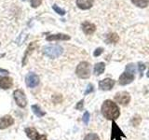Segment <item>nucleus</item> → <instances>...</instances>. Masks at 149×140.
Segmentation results:
<instances>
[{"instance_id":"nucleus-2","label":"nucleus","mask_w":149,"mask_h":140,"mask_svg":"<svg viewBox=\"0 0 149 140\" xmlns=\"http://www.w3.org/2000/svg\"><path fill=\"white\" fill-rule=\"evenodd\" d=\"M63 51V49L59 45L47 46L43 48V53L50 59L58 58L60 55H62Z\"/></svg>"},{"instance_id":"nucleus-20","label":"nucleus","mask_w":149,"mask_h":140,"mask_svg":"<svg viewBox=\"0 0 149 140\" xmlns=\"http://www.w3.org/2000/svg\"><path fill=\"white\" fill-rule=\"evenodd\" d=\"M107 42H110V43H116L118 41V36H116V34H111L107 36Z\"/></svg>"},{"instance_id":"nucleus-10","label":"nucleus","mask_w":149,"mask_h":140,"mask_svg":"<svg viewBox=\"0 0 149 140\" xmlns=\"http://www.w3.org/2000/svg\"><path fill=\"white\" fill-rule=\"evenodd\" d=\"M133 80H134V75L130 74L128 72H124L119 77L118 82H119L120 85H127V84H130V82H132Z\"/></svg>"},{"instance_id":"nucleus-32","label":"nucleus","mask_w":149,"mask_h":140,"mask_svg":"<svg viewBox=\"0 0 149 140\" xmlns=\"http://www.w3.org/2000/svg\"><path fill=\"white\" fill-rule=\"evenodd\" d=\"M146 76H147V77H148V78H149V71H148V72H147V73H146Z\"/></svg>"},{"instance_id":"nucleus-15","label":"nucleus","mask_w":149,"mask_h":140,"mask_svg":"<svg viewBox=\"0 0 149 140\" xmlns=\"http://www.w3.org/2000/svg\"><path fill=\"white\" fill-rule=\"evenodd\" d=\"M77 5L81 9H88L92 7L93 0H77Z\"/></svg>"},{"instance_id":"nucleus-14","label":"nucleus","mask_w":149,"mask_h":140,"mask_svg":"<svg viewBox=\"0 0 149 140\" xmlns=\"http://www.w3.org/2000/svg\"><path fill=\"white\" fill-rule=\"evenodd\" d=\"M36 48V42H32V43L29 44V46L27 47V49L25 50V53L23 55V59H22V66H24L27 63V59H28V56H29L34 50Z\"/></svg>"},{"instance_id":"nucleus-21","label":"nucleus","mask_w":149,"mask_h":140,"mask_svg":"<svg viewBox=\"0 0 149 140\" xmlns=\"http://www.w3.org/2000/svg\"><path fill=\"white\" fill-rule=\"evenodd\" d=\"M84 140H100V137L98 136V134L94 133H91V134H88L86 136L84 137Z\"/></svg>"},{"instance_id":"nucleus-8","label":"nucleus","mask_w":149,"mask_h":140,"mask_svg":"<svg viewBox=\"0 0 149 140\" xmlns=\"http://www.w3.org/2000/svg\"><path fill=\"white\" fill-rule=\"evenodd\" d=\"M114 98L118 104L123 106H127L130 101V95L127 92H119L118 93H116Z\"/></svg>"},{"instance_id":"nucleus-5","label":"nucleus","mask_w":149,"mask_h":140,"mask_svg":"<svg viewBox=\"0 0 149 140\" xmlns=\"http://www.w3.org/2000/svg\"><path fill=\"white\" fill-rule=\"evenodd\" d=\"M125 138L126 135L118 127V125L116 123L115 120H112V129H111V137L110 140H122Z\"/></svg>"},{"instance_id":"nucleus-17","label":"nucleus","mask_w":149,"mask_h":140,"mask_svg":"<svg viewBox=\"0 0 149 140\" xmlns=\"http://www.w3.org/2000/svg\"><path fill=\"white\" fill-rule=\"evenodd\" d=\"M105 69V64L104 63H98L94 65V69H93V73L95 76H100L101 74L104 72Z\"/></svg>"},{"instance_id":"nucleus-7","label":"nucleus","mask_w":149,"mask_h":140,"mask_svg":"<svg viewBox=\"0 0 149 140\" xmlns=\"http://www.w3.org/2000/svg\"><path fill=\"white\" fill-rule=\"evenodd\" d=\"M25 134L31 140H48L45 134H39L35 128L28 127L25 129Z\"/></svg>"},{"instance_id":"nucleus-24","label":"nucleus","mask_w":149,"mask_h":140,"mask_svg":"<svg viewBox=\"0 0 149 140\" xmlns=\"http://www.w3.org/2000/svg\"><path fill=\"white\" fill-rule=\"evenodd\" d=\"M83 123H85L86 125H88V121H90V113H88V111H86L85 113H84V115H83Z\"/></svg>"},{"instance_id":"nucleus-3","label":"nucleus","mask_w":149,"mask_h":140,"mask_svg":"<svg viewBox=\"0 0 149 140\" xmlns=\"http://www.w3.org/2000/svg\"><path fill=\"white\" fill-rule=\"evenodd\" d=\"M76 74L78 78L86 79L88 78L91 76V65L87 62H81L79 64L77 69H76Z\"/></svg>"},{"instance_id":"nucleus-28","label":"nucleus","mask_w":149,"mask_h":140,"mask_svg":"<svg viewBox=\"0 0 149 140\" xmlns=\"http://www.w3.org/2000/svg\"><path fill=\"white\" fill-rule=\"evenodd\" d=\"M93 90H94V87H93L92 84H88V87H87V90L85 91V93H84V94L87 95V94H88V93L92 92H93Z\"/></svg>"},{"instance_id":"nucleus-26","label":"nucleus","mask_w":149,"mask_h":140,"mask_svg":"<svg viewBox=\"0 0 149 140\" xmlns=\"http://www.w3.org/2000/svg\"><path fill=\"white\" fill-rule=\"evenodd\" d=\"M146 68V65H144V64H143V63L138 64V69H139V73H140V75H141V77L143 76V73Z\"/></svg>"},{"instance_id":"nucleus-25","label":"nucleus","mask_w":149,"mask_h":140,"mask_svg":"<svg viewBox=\"0 0 149 140\" xmlns=\"http://www.w3.org/2000/svg\"><path fill=\"white\" fill-rule=\"evenodd\" d=\"M42 3V0H31V7L32 8H37L39 7Z\"/></svg>"},{"instance_id":"nucleus-13","label":"nucleus","mask_w":149,"mask_h":140,"mask_svg":"<svg viewBox=\"0 0 149 140\" xmlns=\"http://www.w3.org/2000/svg\"><path fill=\"white\" fill-rule=\"evenodd\" d=\"M81 27H82L83 32L85 33L86 35H91V34H93V33H94L95 30H96L95 25L93 24V23L90 22H84L82 23Z\"/></svg>"},{"instance_id":"nucleus-19","label":"nucleus","mask_w":149,"mask_h":140,"mask_svg":"<svg viewBox=\"0 0 149 140\" xmlns=\"http://www.w3.org/2000/svg\"><path fill=\"white\" fill-rule=\"evenodd\" d=\"M132 2L139 8H146L148 6L149 0H132Z\"/></svg>"},{"instance_id":"nucleus-9","label":"nucleus","mask_w":149,"mask_h":140,"mask_svg":"<svg viewBox=\"0 0 149 140\" xmlns=\"http://www.w3.org/2000/svg\"><path fill=\"white\" fill-rule=\"evenodd\" d=\"M115 80H113L112 78H104L99 82V88L100 90L102 91H109L115 85Z\"/></svg>"},{"instance_id":"nucleus-16","label":"nucleus","mask_w":149,"mask_h":140,"mask_svg":"<svg viewBox=\"0 0 149 140\" xmlns=\"http://www.w3.org/2000/svg\"><path fill=\"white\" fill-rule=\"evenodd\" d=\"M71 37L68 35L65 34H56V35H50L47 36L48 41H53V40H69Z\"/></svg>"},{"instance_id":"nucleus-6","label":"nucleus","mask_w":149,"mask_h":140,"mask_svg":"<svg viewBox=\"0 0 149 140\" xmlns=\"http://www.w3.org/2000/svg\"><path fill=\"white\" fill-rule=\"evenodd\" d=\"M25 83L27 87L29 88H35L39 84V77L36 73L30 72L26 75L25 77Z\"/></svg>"},{"instance_id":"nucleus-33","label":"nucleus","mask_w":149,"mask_h":140,"mask_svg":"<svg viewBox=\"0 0 149 140\" xmlns=\"http://www.w3.org/2000/svg\"><path fill=\"white\" fill-rule=\"evenodd\" d=\"M23 1H24V0H23Z\"/></svg>"},{"instance_id":"nucleus-30","label":"nucleus","mask_w":149,"mask_h":140,"mask_svg":"<svg viewBox=\"0 0 149 140\" xmlns=\"http://www.w3.org/2000/svg\"><path fill=\"white\" fill-rule=\"evenodd\" d=\"M83 105H84V100H80L79 101L77 104V106H76V108L77 109V110H82L83 109Z\"/></svg>"},{"instance_id":"nucleus-27","label":"nucleus","mask_w":149,"mask_h":140,"mask_svg":"<svg viewBox=\"0 0 149 140\" xmlns=\"http://www.w3.org/2000/svg\"><path fill=\"white\" fill-rule=\"evenodd\" d=\"M132 123L133 124V126H137L140 124V123H141V118H140V116H135L134 118L132 119Z\"/></svg>"},{"instance_id":"nucleus-4","label":"nucleus","mask_w":149,"mask_h":140,"mask_svg":"<svg viewBox=\"0 0 149 140\" xmlns=\"http://www.w3.org/2000/svg\"><path fill=\"white\" fill-rule=\"evenodd\" d=\"M13 96H14V99H15L16 104L19 106L22 107V108H23V107L26 106V105H27V100H26L25 93L23 92L22 90H20V89H18V90L14 91Z\"/></svg>"},{"instance_id":"nucleus-12","label":"nucleus","mask_w":149,"mask_h":140,"mask_svg":"<svg viewBox=\"0 0 149 140\" xmlns=\"http://www.w3.org/2000/svg\"><path fill=\"white\" fill-rule=\"evenodd\" d=\"M12 85H13V79L11 78L0 76V88L4 89V90H8V89L11 88Z\"/></svg>"},{"instance_id":"nucleus-31","label":"nucleus","mask_w":149,"mask_h":140,"mask_svg":"<svg viewBox=\"0 0 149 140\" xmlns=\"http://www.w3.org/2000/svg\"><path fill=\"white\" fill-rule=\"evenodd\" d=\"M0 72H2V73H5V74H8V70L1 69V68H0Z\"/></svg>"},{"instance_id":"nucleus-11","label":"nucleus","mask_w":149,"mask_h":140,"mask_svg":"<svg viewBox=\"0 0 149 140\" xmlns=\"http://www.w3.org/2000/svg\"><path fill=\"white\" fill-rule=\"evenodd\" d=\"M14 123V119L11 116L7 115L0 118V129H6Z\"/></svg>"},{"instance_id":"nucleus-18","label":"nucleus","mask_w":149,"mask_h":140,"mask_svg":"<svg viewBox=\"0 0 149 140\" xmlns=\"http://www.w3.org/2000/svg\"><path fill=\"white\" fill-rule=\"evenodd\" d=\"M31 108H32L33 112H34V114L36 117H38V118H41V117H43V116L46 115V112L42 110L41 107L38 105H33Z\"/></svg>"},{"instance_id":"nucleus-29","label":"nucleus","mask_w":149,"mask_h":140,"mask_svg":"<svg viewBox=\"0 0 149 140\" xmlns=\"http://www.w3.org/2000/svg\"><path fill=\"white\" fill-rule=\"evenodd\" d=\"M102 51H104V49H102V48H98V49H96V50H94L93 55H94L95 57H98V56H100L102 53Z\"/></svg>"},{"instance_id":"nucleus-1","label":"nucleus","mask_w":149,"mask_h":140,"mask_svg":"<svg viewBox=\"0 0 149 140\" xmlns=\"http://www.w3.org/2000/svg\"><path fill=\"white\" fill-rule=\"evenodd\" d=\"M102 114L104 115V117L107 120H115L116 119H118L120 115L119 107L118 105L114 103L111 100H105L102 105Z\"/></svg>"},{"instance_id":"nucleus-22","label":"nucleus","mask_w":149,"mask_h":140,"mask_svg":"<svg viewBox=\"0 0 149 140\" xmlns=\"http://www.w3.org/2000/svg\"><path fill=\"white\" fill-rule=\"evenodd\" d=\"M52 8H53V10L56 12V13H58L59 15H64L65 14V10L63 8H61L60 7H58L57 5H53L52 6Z\"/></svg>"},{"instance_id":"nucleus-23","label":"nucleus","mask_w":149,"mask_h":140,"mask_svg":"<svg viewBox=\"0 0 149 140\" xmlns=\"http://www.w3.org/2000/svg\"><path fill=\"white\" fill-rule=\"evenodd\" d=\"M126 72L134 75V73H135V65L133 64H129L127 66H126Z\"/></svg>"}]
</instances>
